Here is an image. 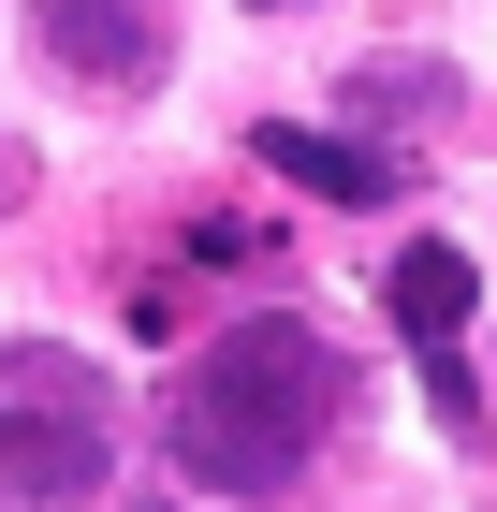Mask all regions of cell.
I'll return each mask as SVG.
<instances>
[{
  "instance_id": "obj_3",
  "label": "cell",
  "mask_w": 497,
  "mask_h": 512,
  "mask_svg": "<svg viewBox=\"0 0 497 512\" xmlns=\"http://www.w3.org/2000/svg\"><path fill=\"white\" fill-rule=\"evenodd\" d=\"M30 59L88 103H147L176 74V0H30Z\"/></svg>"
},
{
  "instance_id": "obj_9",
  "label": "cell",
  "mask_w": 497,
  "mask_h": 512,
  "mask_svg": "<svg viewBox=\"0 0 497 512\" xmlns=\"http://www.w3.org/2000/svg\"><path fill=\"white\" fill-rule=\"evenodd\" d=\"M249 15H293V0H249Z\"/></svg>"
},
{
  "instance_id": "obj_7",
  "label": "cell",
  "mask_w": 497,
  "mask_h": 512,
  "mask_svg": "<svg viewBox=\"0 0 497 512\" xmlns=\"http://www.w3.org/2000/svg\"><path fill=\"white\" fill-rule=\"evenodd\" d=\"M424 410H439L454 439H483V381H468V352H439V366H424Z\"/></svg>"
},
{
  "instance_id": "obj_6",
  "label": "cell",
  "mask_w": 497,
  "mask_h": 512,
  "mask_svg": "<svg viewBox=\"0 0 497 512\" xmlns=\"http://www.w3.org/2000/svg\"><path fill=\"white\" fill-rule=\"evenodd\" d=\"M351 103H366V118H424V103H454V74H410V59H381Z\"/></svg>"
},
{
  "instance_id": "obj_1",
  "label": "cell",
  "mask_w": 497,
  "mask_h": 512,
  "mask_svg": "<svg viewBox=\"0 0 497 512\" xmlns=\"http://www.w3.org/2000/svg\"><path fill=\"white\" fill-rule=\"evenodd\" d=\"M337 410H351V366L322 352L293 308H249V322H220V337L176 366L161 454H176L205 498H278V483H307V454H322Z\"/></svg>"
},
{
  "instance_id": "obj_8",
  "label": "cell",
  "mask_w": 497,
  "mask_h": 512,
  "mask_svg": "<svg viewBox=\"0 0 497 512\" xmlns=\"http://www.w3.org/2000/svg\"><path fill=\"white\" fill-rule=\"evenodd\" d=\"M30 176H44V161L15 147V132H0V220H15V205H30Z\"/></svg>"
},
{
  "instance_id": "obj_4",
  "label": "cell",
  "mask_w": 497,
  "mask_h": 512,
  "mask_svg": "<svg viewBox=\"0 0 497 512\" xmlns=\"http://www.w3.org/2000/svg\"><path fill=\"white\" fill-rule=\"evenodd\" d=\"M381 308H395V337H410V366H439V352L468 337V308H483V264H468L454 235H424V249H395Z\"/></svg>"
},
{
  "instance_id": "obj_2",
  "label": "cell",
  "mask_w": 497,
  "mask_h": 512,
  "mask_svg": "<svg viewBox=\"0 0 497 512\" xmlns=\"http://www.w3.org/2000/svg\"><path fill=\"white\" fill-rule=\"evenodd\" d=\"M117 483V381L74 337H0V512H74Z\"/></svg>"
},
{
  "instance_id": "obj_5",
  "label": "cell",
  "mask_w": 497,
  "mask_h": 512,
  "mask_svg": "<svg viewBox=\"0 0 497 512\" xmlns=\"http://www.w3.org/2000/svg\"><path fill=\"white\" fill-rule=\"evenodd\" d=\"M249 161L293 176V191H322V205H395V191H410L366 132H307V118H264V132H249Z\"/></svg>"
}]
</instances>
